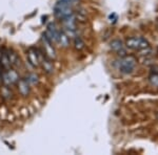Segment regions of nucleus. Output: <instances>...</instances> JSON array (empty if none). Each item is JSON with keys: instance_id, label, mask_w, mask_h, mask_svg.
Segmentation results:
<instances>
[{"instance_id": "obj_1", "label": "nucleus", "mask_w": 158, "mask_h": 155, "mask_svg": "<svg viewBox=\"0 0 158 155\" xmlns=\"http://www.w3.org/2000/svg\"><path fill=\"white\" fill-rule=\"evenodd\" d=\"M136 59L132 56H124L120 61L117 62V68L122 73H131L134 70Z\"/></svg>"}, {"instance_id": "obj_2", "label": "nucleus", "mask_w": 158, "mask_h": 155, "mask_svg": "<svg viewBox=\"0 0 158 155\" xmlns=\"http://www.w3.org/2000/svg\"><path fill=\"white\" fill-rule=\"evenodd\" d=\"M127 47L135 50H142L149 47V42L142 37H132L127 40Z\"/></svg>"}, {"instance_id": "obj_3", "label": "nucleus", "mask_w": 158, "mask_h": 155, "mask_svg": "<svg viewBox=\"0 0 158 155\" xmlns=\"http://www.w3.org/2000/svg\"><path fill=\"white\" fill-rule=\"evenodd\" d=\"M54 14L58 19L61 20L63 18H65V17L70 16V15H72L73 9H72V6H67V4L61 3V2L58 1L57 4H56L54 7Z\"/></svg>"}, {"instance_id": "obj_4", "label": "nucleus", "mask_w": 158, "mask_h": 155, "mask_svg": "<svg viewBox=\"0 0 158 155\" xmlns=\"http://www.w3.org/2000/svg\"><path fill=\"white\" fill-rule=\"evenodd\" d=\"M39 63L41 65L43 72L47 75H53L54 73V65L52 63V60L50 58H48L41 50L39 49Z\"/></svg>"}, {"instance_id": "obj_5", "label": "nucleus", "mask_w": 158, "mask_h": 155, "mask_svg": "<svg viewBox=\"0 0 158 155\" xmlns=\"http://www.w3.org/2000/svg\"><path fill=\"white\" fill-rule=\"evenodd\" d=\"M42 52L47 56L48 58H50L51 60L56 59V50L54 46H53V43L48 39L47 37L43 35L42 36Z\"/></svg>"}, {"instance_id": "obj_6", "label": "nucleus", "mask_w": 158, "mask_h": 155, "mask_svg": "<svg viewBox=\"0 0 158 155\" xmlns=\"http://www.w3.org/2000/svg\"><path fill=\"white\" fill-rule=\"evenodd\" d=\"M27 59L33 67H38L39 63V48L30 47L27 52Z\"/></svg>"}, {"instance_id": "obj_7", "label": "nucleus", "mask_w": 158, "mask_h": 155, "mask_svg": "<svg viewBox=\"0 0 158 155\" xmlns=\"http://www.w3.org/2000/svg\"><path fill=\"white\" fill-rule=\"evenodd\" d=\"M58 33H59V29H58L57 25H56L54 22H51V23H49V25H48V29H47V32L44 33V36L52 43H57Z\"/></svg>"}, {"instance_id": "obj_8", "label": "nucleus", "mask_w": 158, "mask_h": 155, "mask_svg": "<svg viewBox=\"0 0 158 155\" xmlns=\"http://www.w3.org/2000/svg\"><path fill=\"white\" fill-rule=\"evenodd\" d=\"M17 88H18V91L19 93L22 96H27L30 95L31 92V85L29 84L27 80L24 79H20L17 81Z\"/></svg>"}, {"instance_id": "obj_9", "label": "nucleus", "mask_w": 158, "mask_h": 155, "mask_svg": "<svg viewBox=\"0 0 158 155\" xmlns=\"http://www.w3.org/2000/svg\"><path fill=\"white\" fill-rule=\"evenodd\" d=\"M6 52H7V57H9L11 66H13V67H19V66L21 65V63H20V59L18 57V55H17L14 50L9 49V48H6Z\"/></svg>"}, {"instance_id": "obj_10", "label": "nucleus", "mask_w": 158, "mask_h": 155, "mask_svg": "<svg viewBox=\"0 0 158 155\" xmlns=\"http://www.w3.org/2000/svg\"><path fill=\"white\" fill-rule=\"evenodd\" d=\"M111 48L113 50H115V52H118L119 56H126L127 52H126V48H124V45L122 41L120 40H114V41L111 42Z\"/></svg>"}, {"instance_id": "obj_11", "label": "nucleus", "mask_w": 158, "mask_h": 155, "mask_svg": "<svg viewBox=\"0 0 158 155\" xmlns=\"http://www.w3.org/2000/svg\"><path fill=\"white\" fill-rule=\"evenodd\" d=\"M57 44H59L61 47H68L70 45V37L64 33V30L59 29L58 33V39H57Z\"/></svg>"}, {"instance_id": "obj_12", "label": "nucleus", "mask_w": 158, "mask_h": 155, "mask_svg": "<svg viewBox=\"0 0 158 155\" xmlns=\"http://www.w3.org/2000/svg\"><path fill=\"white\" fill-rule=\"evenodd\" d=\"M0 65H1L2 69H9L11 68V63H10L9 57H7V52H6V48L3 47L2 48V54L1 57H0Z\"/></svg>"}, {"instance_id": "obj_13", "label": "nucleus", "mask_w": 158, "mask_h": 155, "mask_svg": "<svg viewBox=\"0 0 158 155\" xmlns=\"http://www.w3.org/2000/svg\"><path fill=\"white\" fill-rule=\"evenodd\" d=\"M1 96L4 99V100H11V99H13V96H14V95H13L11 88L9 87V86H6L4 85L3 87H1Z\"/></svg>"}, {"instance_id": "obj_14", "label": "nucleus", "mask_w": 158, "mask_h": 155, "mask_svg": "<svg viewBox=\"0 0 158 155\" xmlns=\"http://www.w3.org/2000/svg\"><path fill=\"white\" fill-rule=\"evenodd\" d=\"M85 42H83V40L81 39L80 37L76 36L74 38V48H75L76 50H81L85 48Z\"/></svg>"}, {"instance_id": "obj_15", "label": "nucleus", "mask_w": 158, "mask_h": 155, "mask_svg": "<svg viewBox=\"0 0 158 155\" xmlns=\"http://www.w3.org/2000/svg\"><path fill=\"white\" fill-rule=\"evenodd\" d=\"M25 80L29 82V84L31 86H33V85H36V84L38 83V76L37 75H35V73H30V75H27V78H25Z\"/></svg>"}, {"instance_id": "obj_16", "label": "nucleus", "mask_w": 158, "mask_h": 155, "mask_svg": "<svg viewBox=\"0 0 158 155\" xmlns=\"http://www.w3.org/2000/svg\"><path fill=\"white\" fill-rule=\"evenodd\" d=\"M59 2H61V3H64V4H67V6H70L73 7V6H75V4L78 2V0H59Z\"/></svg>"}, {"instance_id": "obj_17", "label": "nucleus", "mask_w": 158, "mask_h": 155, "mask_svg": "<svg viewBox=\"0 0 158 155\" xmlns=\"http://www.w3.org/2000/svg\"><path fill=\"white\" fill-rule=\"evenodd\" d=\"M150 80H151V82H152L153 85L158 86V76H157V75L152 76V77L150 78Z\"/></svg>"}]
</instances>
